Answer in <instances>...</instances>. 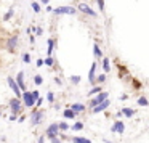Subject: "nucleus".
<instances>
[{
    "label": "nucleus",
    "mask_w": 149,
    "mask_h": 143,
    "mask_svg": "<svg viewBox=\"0 0 149 143\" xmlns=\"http://www.w3.org/2000/svg\"><path fill=\"white\" fill-rule=\"evenodd\" d=\"M42 101H43V100L39 97V98H37V101H36V106H40V104H42Z\"/></svg>",
    "instance_id": "obj_33"
},
{
    "label": "nucleus",
    "mask_w": 149,
    "mask_h": 143,
    "mask_svg": "<svg viewBox=\"0 0 149 143\" xmlns=\"http://www.w3.org/2000/svg\"><path fill=\"white\" fill-rule=\"evenodd\" d=\"M31 119H32V124H34V125H37V124L42 121V111H34L32 116H31Z\"/></svg>",
    "instance_id": "obj_10"
},
{
    "label": "nucleus",
    "mask_w": 149,
    "mask_h": 143,
    "mask_svg": "<svg viewBox=\"0 0 149 143\" xmlns=\"http://www.w3.org/2000/svg\"><path fill=\"white\" fill-rule=\"evenodd\" d=\"M34 82H36L37 85H40L43 82V79H42V76H36V77H34Z\"/></svg>",
    "instance_id": "obj_26"
},
{
    "label": "nucleus",
    "mask_w": 149,
    "mask_h": 143,
    "mask_svg": "<svg viewBox=\"0 0 149 143\" xmlns=\"http://www.w3.org/2000/svg\"><path fill=\"white\" fill-rule=\"evenodd\" d=\"M71 108L75 111V114H77V113H82V111H85V106H84V104H79V103H77V104H72Z\"/></svg>",
    "instance_id": "obj_17"
},
{
    "label": "nucleus",
    "mask_w": 149,
    "mask_h": 143,
    "mask_svg": "<svg viewBox=\"0 0 149 143\" xmlns=\"http://www.w3.org/2000/svg\"><path fill=\"white\" fill-rule=\"evenodd\" d=\"M122 113H123V116L132 117L133 114H135V109H132V108H123V109H122Z\"/></svg>",
    "instance_id": "obj_16"
},
{
    "label": "nucleus",
    "mask_w": 149,
    "mask_h": 143,
    "mask_svg": "<svg viewBox=\"0 0 149 143\" xmlns=\"http://www.w3.org/2000/svg\"><path fill=\"white\" fill-rule=\"evenodd\" d=\"M11 16H13V10H10V11H8V13H7V15H5V18H3V20H5V21H7V20H10V18H11Z\"/></svg>",
    "instance_id": "obj_29"
},
{
    "label": "nucleus",
    "mask_w": 149,
    "mask_h": 143,
    "mask_svg": "<svg viewBox=\"0 0 149 143\" xmlns=\"http://www.w3.org/2000/svg\"><path fill=\"white\" fill-rule=\"evenodd\" d=\"M32 10L36 11V13H39V11H40V5L37 4V2H32Z\"/></svg>",
    "instance_id": "obj_25"
},
{
    "label": "nucleus",
    "mask_w": 149,
    "mask_h": 143,
    "mask_svg": "<svg viewBox=\"0 0 149 143\" xmlns=\"http://www.w3.org/2000/svg\"><path fill=\"white\" fill-rule=\"evenodd\" d=\"M68 129H69L68 122H61V124H59V130H68Z\"/></svg>",
    "instance_id": "obj_28"
},
{
    "label": "nucleus",
    "mask_w": 149,
    "mask_h": 143,
    "mask_svg": "<svg viewBox=\"0 0 149 143\" xmlns=\"http://www.w3.org/2000/svg\"><path fill=\"white\" fill-rule=\"evenodd\" d=\"M109 103H111L109 100H104L103 103H100V104H98V106L91 108V109H93V113H101V111H104V109H106L107 106H109Z\"/></svg>",
    "instance_id": "obj_8"
},
{
    "label": "nucleus",
    "mask_w": 149,
    "mask_h": 143,
    "mask_svg": "<svg viewBox=\"0 0 149 143\" xmlns=\"http://www.w3.org/2000/svg\"><path fill=\"white\" fill-rule=\"evenodd\" d=\"M148 103H149V101L146 100L144 97H141V98L138 100V104H139V106H148Z\"/></svg>",
    "instance_id": "obj_19"
},
{
    "label": "nucleus",
    "mask_w": 149,
    "mask_h": 143,
    "mask_svg": "<svg viewBox=\"0 0 149 143\" xmlns=\"http://www.w3.org/2000/svg\"><path fill=\"white\" fill-rule=\"evenodd\" d=\"M55 13L56 15H74L75 10L72 7H58V8H55Z\"/></svg>",
    "instance_id": "obj_5"
},
{
    "label": "nucleus",
    "mask_w": 149,
    "mask_h": 143,
    "mask_svg": "<svg viewBox=\"0 0 149 143\" xmlns=\"http://www.w3.org/2000/svg\"><path fill=\"white\" fill-rule=\"evenodd\" d=\"M107 97H109V95H107V92H100V93L96 95V97L93 98V100L90 101V104H91V108H95V106H98V104L100 103H103L104 100H107Z\"/></svg>",
    "instance_id": "obj_1"
},
{
    "label": "nucleus",
    "mask_w": 149,
    "mask_h": 143,
    "mask_svg": "<svg viewBox=\"0 0 149 143\" xmlns=\"http://www.w3.org/2000/svg\"><path fill=\"white\" fill-rule=\"evenodd\" d=\"M53 47H55V42H53L52 39L48 40V50H47V52H48V56L52 55V52H53Z\"/></svg>",
    "instance_id": "obj_18"
},
{
    "label": "nucleus",
    "mask_w": 149,
    "mask_h": 143,
    "mask_svg": "<svg viewBox=\"0 0 149 143\" xmlns=\"http://www.w3.org/2000/svg\"><path fill=\"white\" fill-rule=\"evenodd\" d=\"M106 81V76L104 74H101V76H98V79H96V82H104Z\"/></svg>",
    "instance_id": "obj_30"
},
{
    "label": "nucleus",
    "mask_w": 149,
    "mask_h": 143,
    "mask_svg": "<svg viewBox=\"0 0 149 143\" xmlns=\"http://www.w3.org/2000/svg\"><path fill=\"white\" fill-rule=\"evenodd\" d=\"M8 84H10V87H11V90L16 93V97L19 98L21 97V88H19V85H18V82H15L11 77H8Z\"/></svg>",
    "instance_id": "obj_6"
},
{
    "label": "nucleus",
    "mask_w": 149,
    "mask_h": 143,
    "mask_svg": "<svg viewBox=\"0 0 149 143\" xmlns=\"http://www.w3.org/2000/svg\"><path fill=\"white\" fill-rule=\"evenodd\" d=\"M71 82H72V84H79V82H80V77H79V76H72Z\"/></svg>",
    "instance_id": "obj_27"
},
{
    "label": "nucleus",
    "mask_w": 149,
    "mask_h": 143,
    "mask_svg": "<svg viewBox=\"0 0 149 143\" xmlns=\"http://www.w3.org/2000/svg\"><path fill=\"white\" fill-rule=\"evenodd\" d=\"M16 43H18V37H16V36H13L10 40H8V48H10V50H15Z\"/></svg>",
    "instance_id": "obj_14"
},
{
    "label": "nucleus",
    "mask_w": 149,
    "mask_h": 143,
    "mask_svg": "<svg viewBox=\"0 0 149 143\" xmlns=\"http://www.w3.org/2000/svg\"><path fill=\"white\" fill-rule=\"evenodd\" d=\"M23 100H24V104H26L27 108H32L34 104H36V98H34L32 92H24V93H23Z\"/></svg>",
    "instance_id": "obj_2"
},
{
    "label": "nucleus",
    "mask_w": 149,
    "mask_h": 143,
    "mask_svg": "<svg viewBox=\"0 0 149 143\" xmlns=\"http://www.w3.org/2000/svg\"><path fill=\"white\" fill-rule=\"evenodd\" d=\"M58 132H59V124H52V125L47 129V135H48L50 140L58 137Z\"/></svg>",
    "instance_id": "obj_4"
},
{
    "label": "nucleus",
    "mask_w": 149,
    "mask_h": 143,
    "mask_svg": "<svg viewBox=\"0 0 149 143\" xmlns=\"http://www.w3.org/2000/svg\"><path fill=\"white\" fill-rule=\"evenodd\" d=\"M123 130H125V124L122 122V121H119V122H116L112 125V132H119V133H122Z\"/></svg>",
    "instance_id": "obj_11"
},
{
    "label": "nucleus",
    "mask_w": 149,
    "mask_h": 143,
    "mask_svg": "<svg viewBox=\"0 0 149 143\" xmlns=\"http://www.w3.org/2000/svg\"><path fill=\"white\" fill-rule=\"evenodd\" d=\"M45 64L47 66H53V64H55V60H53L52 56H48V58L45 60Z\"/></svg>",
    "instance_id": "obj_24"
},
{
    "label": "nucleus",
    "mask_w": 149,
    "mask_h": 143,
    "mask_svg": "<svg viewBox=\"0 0 149 143\" xmlns=\"http://www.w3.org/2000/svg\"><path fill=\"white\" fill-rule=\"evenodd\" d=\"M10 108H11V113L13 114H18L21 113V100L19 98H13V100H10Z\"/></svg>",
    "instance_id": "obj_3"
},
{
    "label": "nucleus",
    "mask_w": 149,
    "mask_h": 143,
    "mask_svg": "<svg viewBox=\"0 0 149 143\" xmlns=\"http://www.w3.org/2000/svg\"><path fill=\"white\" fill-rule=\"evenodd\" d=\"M63 114H64V117H66V119H74V117H75V111L72 109V108H69V109H66Z\"/></svg>",
    "instance_id": "obj_13"
},
{
    "label": "nucleus",
    "mask_w": 149,
    "mask_h": 143,
    "mask_svg": "<svg viewBox=\"0 0 149 143\" xmlns=\"http://www.w3.org/2000/svg\"><path fill=\"white\" fill-rule=\"evenodd\" d=\"M72 129H74V130H82V129H84V124H82V122H75L74 125H72Z\"/></svg>",
    "instance_id": "obj_22"
},
{
    "label": "nucleus",
    "mask_w": 149,
    "mask_h": 143,
    "mask_svg": "<svg viewBox=\"0 0 149 143\" xmlns=\"http://www.w3.org/2000/svg\"><path fill=\"white\" fill-rule=\"evenodd\" d=\"M95 71H96V63H93L90 68V72H88V81H90V84H95L96 82V77H95Z\"/></svg>",
    "instance_id": "obj_9"
},
{
    "label": "nucleus",
    "mask_w": 149,
    "mask_h": 143,
    "mask_svg": "<svg viewBox=\"0 0 149 143\" xmlns=\"http://www.w3.org/2000/svg\"><path fill=\"white\" fill-rule=\"evenodd\" d=\"M100 92H101V87H93L88 92V95H96V93H100Z\"/></svg>",
    "instance_id": "obj_20"
},
{
    "label": "nucleus",
    "mask_w": 149,
    "mask_h": 143,
    "mask_svg": "<svg viewBox=\"0 0 149 143\" xmlns=\"http://www.w3.org/2000/svg\"><path fill=\"white\" fill-rule=\"evenodd\" d=\"M16 82H18V85H19L21 90H26V84H24V72H19V74H18Z\"/></svg>",
    "instance_id": "obj_12"
},
{
    "label": "nucleus",
    "mask_w": 149,
    "mask_h": 143,
    "mask_svg": "<svg viewBox=\"0 0 149 143\" xmlns=\"http://www.w3.org/2000/svg\"><path fill=\"white\" fill-rule=\"evenodd\" d=\"M32 95H34V98H36V100L39 98V92H37V90H34V92H32Z\"/></svg>",
    "instance_id": "obj_34"
},
{
    "label": "nucleus",
    "mask_w": 149,
    "mask_h": 143,
    "mask_svg": "<svg viewBox=\"0 0 149 143\" xmlns=\"http://www.w3.org/2000/svg\"><path fill=\"white\" fill-rule=\"evenodd\" d=\"M23 60H24V63H29L31 61V55H29V53H26V55L23 56Z\"/></svg>",
    "instance_id": "obj_31"
},
{
    "label": "nucleus",
    "mask_w": 149,
    "mask_h": 143,
    "mask_svg": "<svg viewBox=\"0 0 149 143\" xmlns=\"http://www.w3.org/2000/svg\"><path fill=\"white\" fill-rule=\"evenodd\" d=\"M52 142H53V143H61V142L58 140V137H55V138H52Z\"/></svg>",
    "instance_id": "obj_35"
},
{
    "label": "nucleus",
    "mask_w": 149,
    "mask_h": 143,
    "mask_svg": "<svg viewBox=\"0 0 149 143\" xmlns=\"http://www.w3.org/2000/svg\"><path fill=\"white\" fill-rule=\"evenodd\" d=\"M42 4H48V0H42Z\"/></svg>",
    "instance_id": "obj_36"
},
{
    "label": "nucleus",
    "mask_w": 149,
    "mask_h": 143,
    "mask_svg": "<svg viewBox=\"0 0 149 143\" xmlns=\"http://www.w3.org/2000/svg\"><path fill=\"white\" fill-rule=\"evenodd\" d=\"M79 10H80L82 13H85V15H90V16H96V13H95V11L91 10V8L88 7L87 4H80V5H79Z\"/></svg>",
    "instance_id": "obj_7"
},
{
    "label": "nucleus",
    "mask_w": 149,
    "mask_h": 143,
    "mask_svg": "<svg viewBox=\"0 0 149 143\" xmlns=\"http://www.w3.org/2000/svg\"><path fill=\"white\" fill-rule=\"evenodd\" d=\"M103 68H104V71H106V72L109 71V60H107V58L103 60Z\"/></svg>",
    "instance_id": "obj_23"
},
{
    "label": "nucleus",
    "mask_w": 149,
    "mask_h": 143,
    "mask_svg": "<svg viewBox=\"0 0 149 143\" xmlns=\"http://www.w3.org/2000/svg\"><path fill=\"white\" fill-rule=\"evenodd\" d=\"M93 52H95V55H96V58H101V55H103V53H101L100 48H98V45L93 47Z\"/></svg>",
    "instance_id": "obj_21"
},
{
    "label": "nucleus",
    "mask_w": 149,
    "mask_h": 143,
    "mask_svg": "<svg viewBox=\"0 0 149 143\" xmlns=\"http://www.w3.org/2000/svg\"><path fill=\"white\" fill-rule=\"evenodd\" d=\"M53 98H55V97H53V93H52V92H48V95H47V100H48V101H53Z\"/></svg>",
    "instance_id": "obj_32"
},
{
    "label": "nucleus",
    "mask_w": 149,
    "mask_h": 143,
    "mask_svg": "<svg viewBox=\"0 0 149 143\" xmlns=\"http://www.w3.org/2000/svg\"><path fill=\"white\" fill-rule=\"evenodd\" d=\"M72 142H74V143H91L88 138H84V137H74Z\"/></svg>",
    "instance_id": "obj_15"
}]
</instances>
